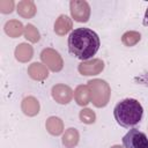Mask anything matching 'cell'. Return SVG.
<instances>
[{
  "instance_id": "12",
  "label": "cell",
  "mask_w": 148,
  "mask_h": 148,
  "mask_svg": "<svg viewBox=\"0 0 148 148\" xmlns=\"http://www.w3.org/2000/svg\"><path fill=\"white\" fill-rule=\"evenodd\" d=\"M28 73L29 75L35 79V80H44L45 77H47L49 73H47V69L44 65L39 64V62H34L29 66L28 68Z\"/></svg>"
},
{
  "instance_id": "2",
  "label": "cell",
  "mask_w": 148,
  "mask_h": 148,
  "mask_svg": "<svg viewBox=\"0 0 148 148\" xmlns=\"http://www.w3.org/2000/svg\"><path fill=\"white\" fill-rule=\"evenodd\" d=\"M142 105L134 98L120 101L113 110V116L117 123L123 127H133L142 118Z\"/></svg>"
},
{
  "instance_id": "20",
  "label": "cell",
  "mask_w": 148,
  "mask_h": 148,
  "mask_svg": "<svg viewBox=\"0 0 148 148\" xmlns=\"http://www.w3.org/2000/svg\"><path fill=\"white\" fill-rule=\"evenodd\" d=\"M95 118H96V116H95L94 111H91L90 109H83L80 112V119L84 124H92L95 121Z\"/></svg>"
},
{
  "instance_id": "10",
  "label": "cell",
  "mask_w": 148,
  "mask_h": 148,
  "mask_svg": "<svg viewBox=\"0 0 148 148\" xmlns=\"http://www.w3.org/2000/svg\"><path fill=\"white\" fill-rule=\"evenodd\" d=\"M72 25H73L72 20L67 15H60L54 23V31L56 34L62 36L72 29Z\"/></svg>"
},
{
  "instance_id": "6",
  "label": "cell",
  "mask_w": 148,
  "mask_h": 148,
  "mask_svg": "<svg viewBox=\"0 0 148 148\" xmlns=\"http://www.w3.org/2000/svg\"><path fill=\"white\" fill-rule=\"evenodd\" d=\"M40 58L43 62L53 72H59L62 68V59L60 54L53 49H45L40 53Z\"/></svg>"
},
{
  "instance_id": "1",
  "label": "cell",
  "mask_w": 148,
  "mask_h": 148,
  "mask_svg": "<svg viewBox=\"0 0 148 148\" xmlns=\"http://www.w3.org/2000/svg\"><path fill=\"white\" fill-rule=\"evenodd\" d=\"M101 45L98 35L88 28H77L68 36L69 52L81 60L92 58Z\"/></svg>"
},
{
  "instance_id": "16",
  "label": "cell",
  "mask_w": 148,
  "mask_h": 148,
  "mask_svg": "<svg viewBox=\"0 0 148 148\" xmlns=\"http://www.w3.org/2000/svg\"><path fill=\"white\" fill-rule=\"evenodd\" d=\"M79 142V133L75 128H68L64 136H62V143L67 148H73Z\"/></svg>"
},
{
  "instance_id": "22",
  "label": "cell",
  "mask_w": 148,
  "mask_h": 148,
  "mask_svg": "<svg viewBox=\"0 0 148 148\" xmlns=\"http://www.w3.org/2000/svg\"><path fill=\"white\" fill-rule=\"evenodd\" d=\"M143 24L148 27V7H147L146 13H145V17H143Z\"/></svg>"
},
{
  "instance_id": "14",
  "label": "cell",
  "mask_w": 148,
  "mask_h": 148,
  "mask_svg": "<svg viewBox=\"0 0 148 148\" xmlns=\"http://www.w3.org/2000/svg\"><path fill=\"white\" fill-rule=\"evenodd\" d=\"M15 57L18 61H22V62L30 60L32 57V47L25 43L20 44L15 50Z\"/></svg>"
},
{
  "instance_id": "15",
  "label": "cell",
  "mask_w": 148,
  "mask_h": 148,
  "mask_svg": "<svg viewBox=\"0 0 148 148\" xmlns=\"http://www.w3.org/2000/svg\"><path fill=\"white\" fill-rule=\"evenodd\" d=\"M5 31L10 37L15 38V37H18L23 32V25L21 22L16 20H10L5 24Z\"/></svg>"
},
{
  "instance_id": "23",
  "label": "cell",
  "mask_w": 148,
  "mask_h": 148,
  "mask_svg": "<svg viewBox=\"0 0 148 148\" xmlns=\"http://www.w3.org/2000/svg\"><path fill=\"white\" fill-rule=\"evenodd\" d=\"M111 148H123V147H120V146H113V147H111Z\"/></svg>"
},
{
  "instance_id": "3",
  "label": "cell",
  "mask_w": 148,
  "mask_h": 148,
  "mask_svg": "<svg viewBox=\"0 0 148 148\" xmlns=\"http://www.w3.org/2000/svg\"><path fill=\"white\" fill-rule=\"evenodd\" d=\"M88 88L91 95V102L95 106L102 108L105 106L110 97V87L103 80H91L88 82Z\"/></svg>"
},
{
  "instance_id": "18",
  "label": "cell",
  "mask_w": 148,
  "mask_h": 148,
  "mask_svg": "<svg viewBox=\"0 0 148 148\" xmlns=\"http://www.w3.org/2000/svg\"><path fill=\"white\" fill-rule=\"evenodd\" d=\"M141 38V35L136 31H127L121 37V40L123 43L126 45V46H133L135 45Z\"/></svg>"
},
{
  "instance_id": "4",
  "label": "cell",
  "mask_w": 148,
  "mask_h": 148,
  "mask_svg": "<svg viewBox=\"0 0 148 148\" xmlns=\"http://www.w3.org/2000/svg\"><path fill=\"white\" fill-rule=\"evenodd\" d=\"M123 145L125 148H148V138L143 132L132 128L124 135Z\"/></svg>"
},
{
  "instance_id": "8",
  "label": "cell",
  "mask_w": 148,
  "mask_h": 148,
  "mask_svg": "<svg viewBox=\"0 0 148 148\" xmlns=\"http://www.w3.org/2000/svg\"><path fill=\"white\" fill-rule=\"evenodd\" d=\"M52 96L58 103L67 104L73 97V91L65 84H57L52 88Z\"/></svg>"
},
{
  "instance_id": "11",
  "label": "cell",
  "mask_w": 148,
  "mask_h": 148,
  "mask_svg": "<svg viewBox=\"0 0 148 148\" xmlns=\"http://www.w3.org/2000/svg\"><path fill=\"white\" fill-rule=\"evenodd\" d=\"M74 98L79 105H87L91 101V95L88 86H79L74 91Z\"/></svg>"
},
{
  "instance_id": "17",
  "label": "cell",
  "mask_w": 148,
  "mask_h": 148,
  "mask_svg": "<svg viewBox=\"0 0 148 148\" xmlns=\"http://www.w3.org/2000/svg\"><path fill=\"white\" fill-rule=\"evenodd\" d=\"M46 128L47 131L53 134V135H59L62 130H64V125H62V121L57 118V117H50L47 120H46Z\"/></svg>"
},
{
  "instance_id": "9",
  "label": "cell",
  "mask_w": 148,
  "mask_h": 148,
  "mask_svg": "<svg viewBox=\"0 0 148 148\" xmlns=\"http://www.w3.org/2000/svg\"><path fill=\"white\" fill-rule=\"evenodd\" d=\"M17 13L24 17V18H30L36 14V6L34 1L30 0H22L17 5Z\"/></svg>"
},
{
  "instance_id": "19",
  "label": "cell",
  "mask_w": 148,
  "mask_h": 148,
  "mask_svg": "<svg viewBox=\"0 0 148 148\" xmlns=\"http://www.w3.org/2000/svg\"><path fill=\"white\" fill-rule=\"evenodd\" d=\"M24 37L32 42V43H36L39 40V32L37 30V28H35L32 24H28L24 29Z\"/></svg>"
},
{
  "instance_id": "5",
  "label": "cell",
  "mask_w": 148,
  "mask_h": 148,
  "mask_svg": "<svg viewBox=\"0 0 148 148\" xmlns=\"http://www.w3.org/2000/svg\"><path fill=\"white\" fill-rule=\"evenodd\" d=\"M72 17L76 22H87L90 16V6L84 0H73L69 2Z\"/></svg>"
},
{
  "instance_id": "21",
  "label": "cell",
  "mask_w": 148,
  "mask_h": 148,
  "mask_svg": "<svg viewBox=\"0 0 148 148\" xmlns=\"http://www.w3.org/2000/svg\"><path fill=\"white\" fill-rule=\"evenodd\" d=\"M14 8V2L12 0H1L0 1V10L1 13H12Z\"/></svg>"
},
{
  "instance_id": "7",
  "label": "cell",
  "mask_w": 148,
  "mask_h": 148,
  "mask_svg": "<svg viewBox=\"0 0 148 148\" xmlns=\"http://www.w3.org/2000/svg\"><path fill=\"white\" fill-rule=\"evenodd\" d=\"M104 68V62L101 59H92L89 61H83L79 65V72L82 75H96L101 73Z\"/></svg>"
},
{
  "instance_id": "13",
  "label": "cell",
  "mask_w": 148,
  "mask_h": 148,
  "mask_svg": "<svg viewBox=\"0 0 148 148\" xmlns=\"http://www.w3.org/2000/svg\"><path fill=\"white\" fill-rule=\"evenodd\" d=\"M22 110L28 116H35L38 113L39 103L35 97H27L22 102Z\"/></svg>"
}]
</instances>
